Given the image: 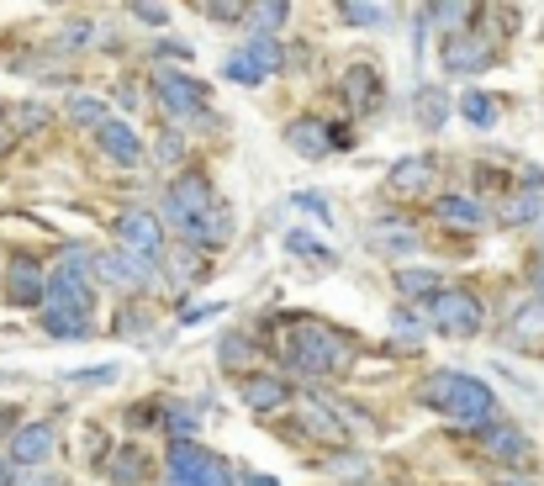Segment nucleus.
I'll list each match as a JSON object with an SVG mask.
<instances>
[{"label":"nucleus","mask_w":544,"mask_h":486,"mask_svg":"<svg viewBox=\"0 0 544 486\" xmlns=\"http://www.w3.org/2000/svg\"><path fill=\"white\" fill-rule=\"evenodd\" d=\"M423 407H434V413L455 418V423H471V428H486L497 423V397L492 386L465 376V370H439V376L423 381Z\"/></svg>","instance_id":"1"},{"label":"nucleus","mask_w":544,"mask_h":486,"mask_svg":"<svg viewBox=\"0 0 544 486\" xmlns=\"http://www.w3.org/2000/svg\"><path fill=\"white\" fill-rule=\"evenodd\" d=\"M344 360H349L344 333H333L328 323H312V317H296L291 323V339H286L291 370H302V376H333V370H344Z\"/></svg>","instance_id":"2"},{"label":"nucleus","mask_w":544,"mask_h":486,"mask_svg":"<svg viewBox=\"0 0 544 486\" xmlns=\"http://www.w3.org/2000/svg\"><path fill=\"white\" fill-rule=\"evenodd\" d=\"M90 254L85 249H64L59 270L43 280V302L48 312H64V317H90Z\"/></svg>","instance_id":"3"},{"label":"nucleus","mask_w":544,"mask_h":486,"mask_svg":"<svg viewBox=\"0 0 544 486\" xmlns=\"http://www.w3.org/2000/svg\"><path fill=\"white\" fill-rule=\"evenodd\" d=\"M170 486H238L233 465L201 450V444H175L170 450Z\"/></svg>","instance_id":"4"},{"label":"nucleus","mask_w":544,"mask_h":486,"mask_svg":"<svg viewBox=\"0 0 544 486\" xmlns=\"http://www.w3.org/2000/svg\"><path fill=\"white\" fill-rule=\"evenodd\" d=\"M486 323V312L471 291H434V328L449 339H476Z\"/></svg>","instance_id":"5"},{"label":"nucleus","mask_w":544,"mask_h":486,"mask_svg":"<svg viewBox=\"0 0 544 486\" xmlns=\"http://www.w3.org/2000/svg\"><path fill=\"white\" fill-rule=\"evenodd\" d=\"M117 238H122V254H138V259H154V265H159V254H164V228H159L154 212H143V207L117 212Z\"/></svg>","instance_id":"6"},{"label":"nucleus","mask_w":544,"mask_h":486,"mask_svg":"<svg viewBox=\"0 0 544 486\" xmlns=\"http://www.w3.org/2000/svg\"><path fill=\"white\" fill-rule=\"evenodd\" d=\"M212 207H217V201H212V185H206L201 175H180L175 191H170V201H164V212H170V222H175L180 233H191Z\"/></svg>","instance_id":"7"},{"label":"nucleus","mask_w":544,"mask_h":486,"mask_svg":"<svg viewBox=\"0 0 544 486\" xmlns=\"http://www.w3.org/2000/svg\"><path fill=\"white\" fill-rule=\"evenodd\" d=\"M154 96H159V111L170 122H185L191 111L201 106V85L191 80V74H180V69H154Z\"/></svg>","instance_id":"8"},{"label":"nucleus","mask_w":544,"mask_h":486,"mask_svg":"<svg viewBox=\"0 0 544 486\" xmlns=\"http://www.w3.org/2000/svg\"><path fill=\"white\" fill-rule=\"evenodd\" d=\"M101 280L106 286H122V291H143L159 280V265L154 259H138V254H101Z\"/></svg>","instance_id":"9"},{"label":"nucleus","mask_w":544,"mask_h":486,"mask_svg":"<svg viewBox=\"0 0 544 486\" xmlns=\"http://www.w3.org/2000/svg\"><path fill=\"white\" fill-rule=\"evenodd\" d=\"M486 64H492V43L476 32H455L444 37V69L449 74H481Z\"/></svg>","instance_id":"10"},{"label":"nucleus","mask_w":544,"mask_h":486,"mask_svg":"<svg viewBox=\"0 0 544 486\" xmlns=\"http://www.w3.org/2000/svg\"><path fill=\"white\" fill-rule=\"evenodd\" d=\"M53 444H59V428L53 423H27V428H16V439H11V460L16 465H43L53 455Z\"/></svg>","instance_id":"11"},{"label":"nucleus","mask_w":544,"mask_h":486,"mask_svg":"<svg viewBox=\"0 0 544 486\" xmlns=\"http://www.w3.org/2000/svg\"><path fill=\"white\" fill-rule=\"evenodd\" d=\"M43 265L37 259H11V270H6V296L16 307H37L43 302Z\"/></svg>","instance_id":"12"},{"label":"nucleus","mask_w":544,"mask_h":486,"mask_svg":"<svg viewBox=\"0 0 544 486\" xmlns=\"http://www.w3.org/2000/svg\"><path fill=\"white\" fill-rule=\"evenodd\" d=\"M434 175H439V164L428 159V154H412L402 164H391V191H402V196H428L434 191Z\"/></svg>","instance_id":"13"},{"label":"nucleus","mask_w":544,"mask_h":486,"mask_svg":"<svg viewBox=\"0 0 544 486\" xmlns=\"http://www.w3.org/2000/svg\"><path fill=\"white\" fill-rule=\"evenodd\" d=\"M286 143H291L302 159H323L328 148H333V127H328L323 117H296V122L286 127Z\"/></svg>","instance_id":"14"},{"label":"nucleus","mask_w":544,"mask_h":486,"mask_svg":"<svg viewBox=\"0 0 544 486\" xmlns=\"http://www.w3.org/2000/svg\"><path fill=\"white\" fill-rule=\"evenodd\" d=\"M486 455L502 460V465H529L534 460V444L508 423H486Z\"/></svg>","instance_id":"15"},{"label":"nucleus","mask_w":544,"mask_h":486,"mask_svg":"<svg viewBox=\"0 0 544 486\" xmlns=\"http://www.w3.org/2000/svg\"><path fill=\"white\" fill-rule=\"evenodd\" d=\"M96 133H101V148L111 154V164H122V170H133V164L143 159V143H138V133H133V127H127V122L106 117V122L96 127Z\"/></svg>","instance_id":"16"},{"label":"nucleus","mask_w":544,"mask_h":486,"mask_svg":"<svg viewBox=\"0 0 544 486\" xmlns=\"http://www.w3.org/2000/svg\"><path fill=\"white\" fill-rule=\"evenodd\" d=\"M344 101L354 111H375V106H381V69H375V64H349V74H344Z\"/></svg>","instance_id":"17"},{"label":"nucleus","mask_w":544,"mask_h":486,"mask_svg":"<svg viewBox=\"0 0 544 486\" xmlns=\"http://www.w3.org/2000/svg\"><path fill=\"white\" fill-rule=\"evenodd\" d=\"M238 397H243V407H254V413H275V407H286L291 391H286L280 376H243Z\"/></svg>","instance_id":"18"},{"label":"nucleus","mask_w":544,"mask_h":486,"mask_svg":"<svg viewBox=\"0 0 544 486\" xmlns=\"http://www.w3.org/2000/svg\"><path fill=\"white\" fill-rule=\"evenodd\" d=\"M370 243H375L381 254H412V249H418V233H412L407 222H375V228H370Z\"/></svg>","instance_id":"19"},{"label":"nucleus","mask_w":544,"mask_h":486,"mask_svg":"<svg viewBox=\"0 0 544 486\" xmlns=\"http://www.w3.org/2000/svg\"><path fill=\"white\" fill-rule=\"evenodd\" d=\"M412 106H418V122L428 127V133H439V127L449 122V96L439 85H423L418 96H412Z\"/></svg>","instance_id":"20"},{"label":"nucleus","mask_w":544,"mask_h":486,"mask_svg":"<svg viewBox=\"0 0 544 486\" xmlns=\"http://www.w3.org/2000/svg\"><path fill=\"white\" fill-rule=\"evenodd\" d=\"M286 16H291L286 0H259V6H243V22L254 27V37H270L275 27H286Z\"/></svg>","instance_id":"21"},{"label":"nucleus","mask_w":544,"mask_h":486,"mask_svg":"<svg viewBox=\"0 0 544 486\" xmlns=\"http://www.w3.org/2000/svg\"><path fill=\"white\" fill-rule=\"evenodd\" d=\"M508 339H513V344H544V302L518 307L513 328H508Z\"/></svg>","instance_id":"22"},{"label":"nucleus","mask_w":544,"mask_h":486,"mask_svg":"<svg viewBox=\"0 0 544 486\" xmlns=\"http://www.w3.org/2000/svg\"><path fill=\"white\" fill-rule=\"evenodd\" d=\"M544 212V196L539 191H518V196H508V201H502V222H508V228H523V222H534Z\"/></svg>","instance_id":"23"},{"label":"nucleus","mask_w":544,"mask_h":486,"mask_svg":"<svg viewBox=\"0 0 544 486\" xmlns=\"http://www.w3.org/2000/svg\"><path fill=\"white\" fill-rule=\"evenodd\" d=\"M185 238H191V243H196V238H201V243H228V238H233V212H228V207H212Z\"/></svg>","instance_id":"24"},{"label":"nucleus","mask_w":544,"mask_h":486,"mask_svg":"<svg viewBox=\"0 0 544 486\" xmlns=\"http://www.w3.org/2000/svg\"><path fill=\"white\" fill-rule=\"evenodd\" d=\"M460 111H465V122H471V127H481V133L497 122V101L481 96V90H465V96H460Z\"/></svg>","instance_id":"25"},{"label":"nucleus","mask_w":544,"mask_h":486,"mask_svg":"<svg viewBox=\"0 0 544 486\" xmlns=\"http://www.w3.org/2000/svg\"><path fill=\"white\" fill-rule=\"evenodd\" d=\"M439 217H444V222H465V228H476L486 212H481V201H471V196H439Z\"/></svg>","instance_id":"26"},{"label":"nucleus","mask_w":544,"mask_h":486,"mask_svg":"<svg viewBox=\"0 0 544 486\" xmlns=\"http://www.w3.org/2000/svg\"><path fill=\"white\" fill-rule=\"evenodd\" d=\"M164 423H170L175 444H191V434L201 428V413H196L191 402H170V413H164Z\"/></svg>","instance_id":"27"},{"label":"nucleus","mask_w":544,"mask_h":486,"mask_svg":"<svg viewBox=\"0 0 544 486\" xmlns=\"http://www.w3.org/2000/svg\"><path fill=\"white\" fill-rule=\"evenodd\" d=\"M106 471H111V481H117V486H133L143 476V450H117V455L106 460Z\"/></svg>","instance_id":"28"},{"label":"nucleus","mask_w":544,"mask_h":486,"mask_svg":"<svg viewBox=\"0 0 544 486\" xmlns=\"http://www.w3.org/2000/svg\"><path fill=\"white\" fill-rule=\"evenodd\" d=\"M339 16L349 27H381L386 22V6H375V0H344Z\"/></svg>","instance_id":"29"},{"label":"nucleus","mask_w":544,"mask_h":486,"mask_svg":"<svg viewBox=\"0 0 544 486\" xmlns=\"http://www.w3.org/2000/svg\"><path fill=\"white\" fill-rule=\"evenodd\" d=\"M43 328L53 339H90V317H64V312H43Z\"/></svg>","instance_id":"30"},{"label":"nucleus","mask_w":544,"mask_h":486,"mask_svg":"<svg viewBox=\"0 0 544 486\" xmlns=\"http://www.w3.org/2000/svg\"><path fill=\"white\" fill-rule=\"evenodd\" d=\"M397 291L402 296H434L439 291V275L434 270H402L397 275Z\"/></svg>","instance_id":"31"},{"label":"nucleus","mask_w":544,"mask_h":486,"mask_svg":"<svg viewBox=\"0 0 544 486\" xmlns=\"http://www.w3.org/2000/svg\"><path fill=\"white\" fill-rule=\"evenodd\" d=\"M302 418H307V428H312V434H323V439H344V423L333 418V413H323L317 402H307V407H302Z\"/></svg>","instance_id":"32"},{"label":"nucleus","mask_w":544,"mask_h":486,"mask_svg":"<svg viewBox=\"0 0 544 486\" xmlns=\"http://www.w3.org/2000/svg\"><path fill=\"white\" fill-rule=\"evenodd\" d=\"M243 53H249V64H254L259 74H270V69H280V48L270 43V37H249V48H243Z\"/></svg>","instance_id":"33"},{"label":"nucleus","mask_w":544,"mask_h":486,"mask_svg":"<svg viewBox=\"0 0 544 486\" xmlns=\"http://www.w3.org/2000/svg\"><path fill=\"white\" fill-rule=\"evenodd\" d=\"M69 117L85 122V127H101L106 122V101H96V96H69Z\"/></svg>","instance_id":"34"},{"label":"nucleus","mask_w":544,"mask_h":486,"mask_svg":"<svg viewBox=\"0 0 544 486\" xmlns=\"http://www.w3.org/2000/svg\"><path fill=\"white\" fill-rule=\"evenodd\" d=\"M286 249H291V254H307V259H333L328 243H317V238H312V233H302V228L286 233Z\"/></svg>","instance_id":"35"},{"label":"nucleus","mask_w":544,"mask_h":486,"mask_svg":"<svg viewBox=\"0 0 544 486\" xmlns=\"http://www.w3.org/2000/svg\"><path fill=\"white\" fill-rule=\"evenodd\" d=\"M222 69H228V80H238V85H259V80H265V74H259L254 64H249V53H228V64H222Z\"/></svg>","instance_id":"36"},{"label":"nucleus","mask_w":544,"mask_h":486,"mask_svg":"<svg viewBox=\"0 0 544 486\" xmlns=\"http://www.w3.org/2000/svg\"><path fill=\"white\" fill-rule=\"evenodd\" d=\"M249 354H254L249 339H238V333H228V339H222V365H228V370H238L243 360H249Z\"/></svg>","instance_id":"37"},{"label":"nucleus","mask_w":544,"mask_h":486,"mask_svg":"<svg viewBox=\"0 0 544 486\" xmlns=\"http://www.w3.org/2000/svg\"><path fill=\"white\" fill-rule=\"evenodd\" d=\"M64 381H69V386H106V381H117V365H101V370H69Z\"/></svg>","instance_id":"38"},{"label":"nucleus","mask_w":544,"mask_h":486,"mask_svg":"<svg viewBox=\"0 0 544 486\" xmlns=\"http://www.w3.org/2000/svg\"><path fill=\"white\" fill-rule=\"evenodd\" d=\"M180 148H185V138L170 127V133H164V138L154 143V159H159V164H175V159H180Z\"/></svg>","instance_id":"39"},{"label":"nucleus","mask_w":544,"mask_h":486,"mask_svg":"<svg viewBox=\"0 0 544 486\" xmlns=\"http://www.w3.org/2000/svg\"><path fill=\"white\" fill-rule=\"evenodd\" d=\"M428 16H434V22H444V32L455 37V22H465V16H471V6H434Z\"/></svg>","instance_id":"40"},{"label":"nucleus","mask_w":544,"mask_h":486,"mask_svg":"<svg viewBox=\"0 0 544 486\" xmlns=\"http://www.w3.org/2000/svg\"><path fill=\"white\" fill-rule=\"evenodd\" d=\"M296 207H302V212H312V217H323V222H333V212H328V201L317 196V191H302V196H296Z\"/></svg>","instance_id":"41"},{"label":"nucleus","mask_w":544,"mask_h":486,"mask_svg":"<svg viewBox=\"0 0 544 486\" xmlns=\"http://www.w3.org/2000/svg\"><path fill=\"white\" fill-rule=\"evenodd\" d=\"M397 339H407V344L423 339V328H418V317H412V312H397Z\"/></svg>","instance_id":"42"},{"label":"nucleus","mask_w":544,"mask_h":486,"mask_svg":"<svg viewBox=\"0 0 544 486\" xmlns=\"http://www.w3.org/2000/svg\"><path fill=\"white\" fill-rule=\"evenodd\" d=\"M133 16H138V22H170V11H164V6H133Z\"/></svg>","instance_id":"43"},{"label":"nucleus","mask_w":544,"mask_h":486,"mask_svg":"<svg viewBox=\"0 0 544 486\" xmlns=\"http://www.w3.org/2000/svg\"><path fill=\"white\" fill-rule=\"evenodd\" d=\"M206 16H212V22H238L243 6H206Z\"/></svg>","instance_id":"44"},{"label":"nucleus","mask_w":544,"mask_h":486,"mask_svg":"<svg viewBox=\"0 0 544 486\" xmlns=\"http://www.w3.org/2000/svg\"><path fill=\"white\" fill-rule=\"evenodd\" d=\"M148 323H143V312L133 307V312H122V333H143Z\"/></svg>","instance_id":"45"},{"label":"nucleus","mask_w":544,"mask_h":486,"mask_svg":"<svg viewBox=\"0 0 544 486\" xmlns=\"http://www.w3.org/2000/svg\"><path fill=\"white\" fill-rule=\"evenodd\" d=\"M16 428V407H6V413H0V434H11Z\"/></svg>","instance_id":"46"},{"label":"nucleus","mask_w":544,"mask_h":486,"mask_svg":"<svg viewBox=\"0 0 544 486\" xmlns=\"http://www.w3.org/2000/svg\"><path fill=\"white\" fill-rule=\"evenodd\" d=\"M0 486H11V471H6V465H0Z\"/></svg>","instance_id":"47"},{"label":"nucleus","mask_w":544,"mask_h":486,"mask_svg":"<svg viewBox=\"0 0 544 486\" xmlns=\"http://www.w3.org/2000/svg\"><path fill=\"white\" fill-rule=\"evenodd\" d=\"M0 148H6V127H0Z\"/></svg>","instance_id":"48"},{"label":"nucleus","mask_w":544,"mask_h":486,"mask_svg":"<svg viewBox=\"0 0 544 486\" xmlns=\"http://www.w3.org/2000/svg\"><path fill=\"white\" fill-rule=\"evenodd\" d=\"M508 486H529V481H508Z\"/></svg>","instance_id":"49"}]
</instances>
